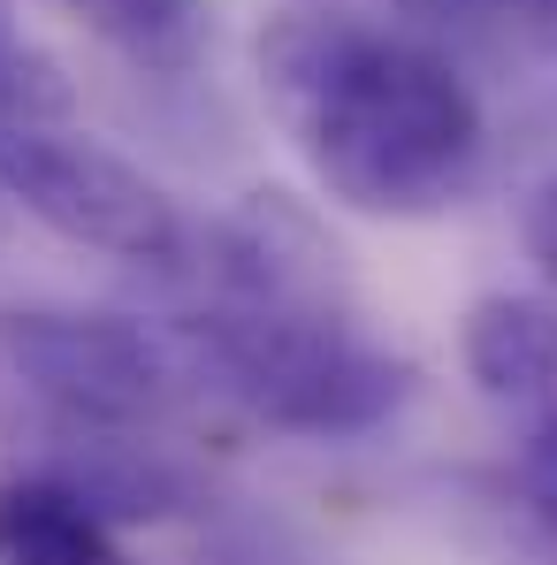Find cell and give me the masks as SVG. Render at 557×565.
Instances as JSON below:
<instances>
[{"label": "cell", "instance_id": "9", "mask_svg": "<svg viewBox=\"0 0 557 565\" xmlns=\"http://www.w3.org/2000/svg\"><path fill=\"white\" fill-rule=\"evenodd\" d=\"M62 85H54V70L15 39V15H8V0H0V122H54L62 115Z\"/></svg>", "mask_w": 557, "mask_h": 565}, {"label": "cell", "instance_id": "11", "mask_svg": "<svg viewBox=\"0 0 557 565\" xmlns=\"http://www.w3.org/2000/svg\"><path fill=\"white\" fill-rule=\"evenodd\" d=\"M527 253H535V260H543V276L557 282V184L527 206Z\"/></svg>", "mask_w": 557, "mask_h": 565}, {"label": "cell", "instance_id": "10", "mask_svg": "<svg viewBox=\"0 0 557 565\" xmlns=\"http://www.w3.org/2000/svg\"><path fill=\"white\" fill-rule=\"evenodd\" d=\"M512 473H519V504L535 512V527L557 543V390L527 405V428H519V459H512Z\"/></svg>", "mask_w": 557, "mask_h": 565}, {"label": "cell", "instance_id": "7", "mask_svg": "<svg viewBox=\"0 0 557 565\" xmlns=\"http://www.w3.org/2000/svg\"><path fill=\"white\" fill-rule=\"evenodd\" d=\"M69 15H85V31L107 39L122 62L184 77L206 54V0H62Z\"/></svg>", "mask_w": 557, "mask_h": 565}, {"label": "cell", "instance_id": "6", "mask_svg": "<svg viewBox=\"0 0 557 565\" xmlns=\"http://www.w3.org/2000/svg\"><path fill=\"white\" fill-rule=\"evenodd\" d=\"M465 375L496 405H535L557 390V313L535 298H481L465 313Z\"/></svg>", "mask_w": 557, "mask_h": 565}, {"label": "cell", "instance_id": "2", "mask_svg": "<svg viewBox=\"0 0 557 565\" xmlns=\"http://www.w3.org/2000/svg\"><path fill=\"white\" fill-rule=\"evenodd\" d=\"M176 337L199 382H214L282 436H374L413 397V367L313 298H229L184 313Z\"/></svg>", "mask_w": 557, "mask_h": 565}, {"label": "cell", "instance_id": "8", "mask_svg": "<svg viewBox=\"0 0 557 565\" xmlns=\"http://www.w3.org/2000/svg\"><path fill=\"white\" fill-rule=\"evenodd\" d=\"M397 8L443 31H481L527 54H557V0H397Z\"/></svg>", "mask_w": 557, "mask_h": 565}, {"label": "cell", "instance_id": "5", "mask_svg": "<svg viewBox=\"0 0 557 565\" xmlns=\"http://www.w3.org/2000/svg\"><path fill=\"white\" fill-rule=\"evenodd\" d=\"M0 565H130L107 512L54 473L0 481Z\"/></svg>", "mask_w": 557, "mask_h": 565}, {"label": "cell", "instance_id": "1", "mask_svg": "<svg viewBox=\"0 0 557 565\" xmlns=\"http://www.w3.org/2000/svg\"><path fill=\"white\" fill-rule=\"evenodd\" d=\"M260 70L306 169L360 214L420 222L481 177V99L428 39L360 15H282Z\"/></svg>", "mask_w": 557, "mask_h": 565}, {"label": "cell", "instance_id": "3", "mask_svg": "<svg viewBox=\"0 0 557 565\" xmlns=\"http://www.w3.org/2000/svg\"><path fill=\"white\" fill-rule=\"evenodd\" d=\"M0 191L69 245H93V253L138 260V268L191 260L184 206L146 169L107 153L99 138L54 130V122H0Z\"/></svg>", "mask_w": 557, "mask_h": 565}, {"label": "cell", "instance_id": "4", "mask_svg": "<svg viewBox=\"0 0 557 565\" xmlns=\"http://www.w3.org/2000/svg\"><path fill=\"white\" fill-rule=\"evenodd\" d=\"M0 360L39 405H54V420L93 428H146L184 397V382H199L176 329L122 313H0Z\"/></svg>", "mask_w": 557, "mask_h": 565}]
</instances>
